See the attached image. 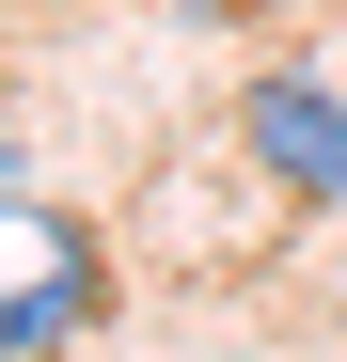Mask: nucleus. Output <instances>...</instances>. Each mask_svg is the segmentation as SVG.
Wrapping results in <instances>:
<instances>
[{
  "mask_svg": "<svg viewBox=\"0 0 347 362\" xmlns=\"http://www.w3.org/2000/svg\"><path fill=\"white\" fill-rule=\"evenodd\" d=\"M237 127H253V158H268L300 205H347V95H331V79H253Z\"/></svg>",
  "mask_w": 347,
  "mask_h": 362,
  "instance_id": "obj_2",
  "label": "nucleus"
},
{
  "mask_svg": "<svg viewBox=\"0 0 347 362\" xmlns=\"http://www.w3.org/2000/svg\"><path fill=\"white\" fill-rule=\"evenodd\" d=\"M190 16H237V0H190Z\"/></svg>",
  "mask_w": 347,
  "mask_h": 362,
  "instance_id": "obj_3",
  "label": "nucleus"
},
{
  "mask_svg": "<svg viewBox=\"0 0 347 362\" xmlns=\"http://www.w3.org/2000/svg\"><path fill=\"white\" fill-rule=\"evenodd\" d=\"M95 315V236L64 205H32V189H0V362H32V346H64Z\"/></svg>",
  "mask_w": 347,
  "mask_h": 362,
  "instance_id": "obj_1",
  "label": "nucleus"
}]
</instances>
